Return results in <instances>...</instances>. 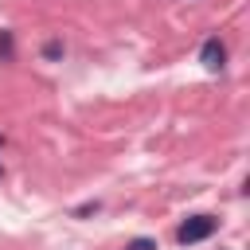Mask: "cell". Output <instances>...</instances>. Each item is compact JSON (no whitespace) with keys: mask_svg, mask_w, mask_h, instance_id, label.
I'll use <instances>...</instances> for the list:
<instances>
[{"mask_svg":"<svg viewBox=\"0 0 250 250\" xmlns=\"http://www.w3.org/2000/svg\"><path fill=\"white\" fill-rule=\"evenodd\" d=\"M215 227H219V223H215L211 215H191V219H184V223H180L176 238H180L184 246H191V242H203L207 234H215Z\"/></svg>","mask_w":250,"mask_h":250,"instance_id":"6da1fadb","label":"cell"},{"mask_svg":"<svg viewBox=\"0 0 250 250\" xmlns=\"http://www.w3.org/2000/svg\"><path fill=\"white\" fill-rule=\"evenodd\" d=\"M199 62H203L207 70H223V62H227V47H223L219 39H207L203 51H199Z\"/></svg>","mask_w":250,"mask_h":250,"instance_id":"7a4b0ae2","label":"cell"},{"mask_svg":"<svg viewBox=\"0 0 250 250\" xmlns=\"http://www.w3.org/2000/svg\"><path fill=\"white\" fill-rule=\"evenodd\" d=\"M129 250H152V242H145V238H141V242H133Z\"/></svg>","mask_w":250,"mask_h":250,"instance_id":"3957f363","label":"cell"}]
</instances>
